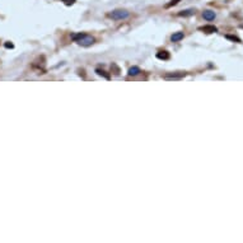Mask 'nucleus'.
Wrapping results in <instances>:
<instances>
[{
    "mask_svg": "<svg viewBox=\"0 0 243 243\" xmlns=\"http://www.w3.org/2000/svg\"><path fill=\"white\" fill-rule=\"evenodd\" d=\"M71 40L75 41L78 45L84 46V47L92 46L95 41L94 37L89 36V34H87V33H74V34H71Z\"/></svg>",
    "mask_w": 243,
    "mask_h": 243,
    "instance_id": "f257e3e1",
    "label": "nucleus"
},
{
    "mask_svg": "<svg viewBox=\"0 0 243 243\" xmlns=\"http://www.w3.org/2000/svg\"><path fill=\"white\" fill-rule=\"evenodd\" d=\"M108 17L115 19V21H124V19H127L130 17V13L125 9H116V10L108 13Z\"/></svg>",
    "mask_w": 243,
    "mask_h": 243,
    "instance_id": "f03ea898",
    "label": "nucleus"
},
{
    "mask_svg": "<svg viewBox=\"0 0 243 243\" xmlns=\"http://www.w3.org/2000/svg\"><path fill=\"white\" fill-rule=\"evenodd\" d=\"M183 76H186V73H168L163 78L165 80H178V79H182Z\"/></svg>",
    "mask_w": 243,
    "mask_h": 243,
    "instance_id": "7ed1b4c3",
    "label": "nucleus"
},
{
    "mask_svg": "<svg viewBox=\"0 0 243 243\" xmlns=\"http://www.w3.org/2000/svg\"><path fill=\"white\" fill-rule=\"evenodd\" d=\"M215 17H216V14H215V12H213V10H204L203 12V18L205 19V21H207V22L214 21Z\"/></svg>",
    "mask_w": 243,
    "mask_h": 243,
    "instance_id": "20e7f679",
    "label": "nucleus"
},
{
    "mask_svg": "<svg viewBox=\"0 0 243 243\" xmlns=\"http://www.w3.org/2000/svg\"><path fill=\"white\" fill-rule=\"evenodd\" d=\"M199 31H203L205 33H215V32H218V28L215 25H203L199 28Z\"/></svg>",
    "mask_w": 243,
    "mask_h": 243,
    "instance_id": "39448f33",
    "label": "nucleus"
},
{
    "mask_svg": "<svg viewBox=\"0 0 243 243\" xmlns=\"http://www.w3.org/2000/svg\"><path fill=\"white\" fill-rule=\"evenodd\" d=\"M195 13H196V10L192 8H190V9H186V10H181L180 13H178V17H183V18H186V17H191V15H194Z\"/></svg>",
    "mask_w": 243,
    "mask_h": 243,
    "instance_id": "423d86ee",
    "label": "nucleus"
},
{
    "mask_svg": "<svg viewBox=\"0 0 243 243\" xmlns=\"http://www.w3.org/2000/svg\"><path fill=\"white\" fill-rule=\"evenodd\" d=\"M183 37H185L183 32H176V33H173L171 36V41L172 42H178V41L183 40Z\"/></svg>",
    "mask_w": 243,
    "mask_h": 243,
    "instance_id": "0eeeda50",
    "label": "nucleus"
},
{
    "mask_svg": "<svg viewBox=\"0 0 243 243\" xmlns=\"http://www.w3.org/2000/svg\"><path fill=\"white\" fill-rule=\"evenodd\" d=\"M140 73H141V70H140V68L139 66H132V68H130L129 69V74L130 76H136V75H139Z\"/></svg>",
    "mask_w": 243,
    "mask_h": 243,
    "instance_id": "6e6552de",
    "label": "nucleus"
},
{
    "mask_svg": "<svg viewBox=\"0 0 243 243\" xmlns=\"http://www.w3.org/2000/svg\"><path fill=\"white\" fill-rule=\"evenodd\" d=\"M157 57L161 60H168L171 55H169L168 51H159V52H157Z\"/></svg>",
    "mask_w": 243,
    "mask_h": 243,
    "instance_id": "1a4fd4ad",
    "label": "nucleus"
},
{
    "mask_svg": "<svg viewBox=\"0 0 243 243\" xmlns=\"http://www.w3.org/2000/svg\"><path fill=\"white\" fill-rule=\"evenodd\" d=\"M95 73H97L100 76H103V78H106V79H110V75L106 74V71L104 70H101V69H95Z\"/></svg>",
    "mask_w": 243,
    "mask_h": 243,
    "instance_id": "9d476101",
    "label": "nucleus"
},
{
    "mask_svg": "<svg viewBox=\"0 0 243 243\" xmlns=\"http://www.w3.org/2000/svg\"><path fill=\"white\" fill-rule=\"evenodd\" d=\"M180 1H181V0H171V1H169L168 4H165V8H167V9H168V8H172V6L177 5Z\"/></svg>",
    "mask_w": 243,
    "mask_h": 243,
    "instance_id": "9b49d317",
    "label": "nucleus"
},
{
    "mask_svg": "<svg viewBox=\"0 0 243 243\" xmlns=\"http://www.w3.org/2000/svg\"><path fill=\"white\" fill-rule=\"evenodd\" d=\"M228 40H231V41H235V42H241V40H239L238 37H235V36H231V34H227L225 36Z\"/></svg>",
    "mask_w": 243,
    "mask_h": 243,
    "instance_id": "f8f14e48",
    "label": "nucleus"
},
{
    "mask_svg": "<svg viewBox=\"0 0 243 243\" xmlns=\"http://www.w3.org/2000/svg\"><path fill=\"white\" fill-rule=\"evenodd\" d=\"M61 1H64V4L69 6V5H73V4H74L75 0H61Z\"/></svg>",
    "mask_w": 243,
    "mask_h": 243,
    "instance_id": "ddd939ff",
    "label": "nucleus"
},
{
    "mask_svg": "<svg viewBox=\"0 0 243 243\" xmlns=\"http://www.w3.org/2000/svg\"><path fill=\"white\" fill-rule=\"evenodd\" d=\"M4 46L6 47V49H13V47H14V45H13L12 42H5Z\"/></svg>",
    "mask_w": 243,
    "mask_h": 243,
    "instance_id": "4468645a",
    "label": "nucleus"
}]
</instances>
